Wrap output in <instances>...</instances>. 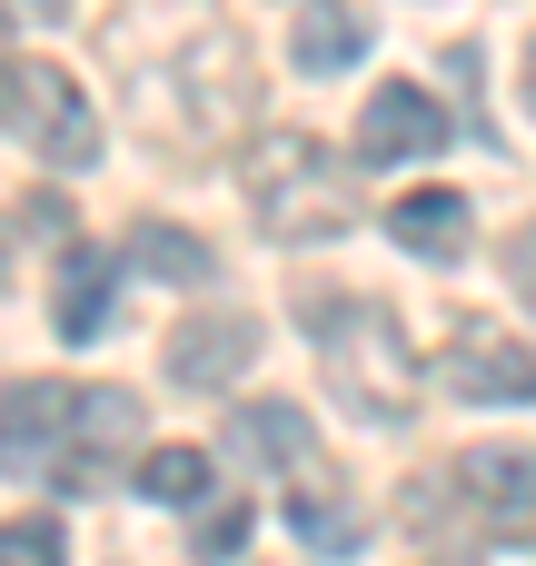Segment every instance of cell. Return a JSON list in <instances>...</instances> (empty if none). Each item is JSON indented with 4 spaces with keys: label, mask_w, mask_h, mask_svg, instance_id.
Instances as JSON below:
<instances>
[{
    "label": "cell",
    "mask_w": 536,
    "mask_h": 566,
    "mask_svg": "<svg viewBox=\"0 0 536 566\" xmlns=\"http://www.w3.org/2000/svg\"><path fill=\"white\" fill-rule=\"evenodd\" d=\"M249 109H259V60L209 10H179V40L149 70H129V119L179 159H219L249 129Z\"/></svg>",
    "instance_id": "1"
},
{
    "label": "cell",
    "mask_w": 536,
    "mask_h": 566,
    "mask_svg": "<svg viewBox=\"0 0 536 566\" xmlns=\"http://www.w3.org/2000/svg\"><path fill=\"white\" fill-rule=\"evenodd\" d=\"M239 189H249L259 239H278V249H328V239H348V219H358L348 159H338L328 139H308V129H259L249 159H239Z\"/></svg>",
    "instance_id": "2"
},
{
    "label": "cell",
    "mask_w": 536,
    "mask_h": 566,
    "mask_svg": "<svg viewBox=\"0 0 536 566\" xmlns=\"http://www.w3.org/2000/svg\"><path fill=\"white\" fill-rule=\"evenodd\" d=\"M308 348H318L328 398L358 428H398L418 408V348H408L398 308H378V298H308Z\"/></svg>",
    "instance_id": "3"
},
{
    "label": "cell",
    "mask_w": 536,
    "mask_h": 566,
    "mask_svg": "<svg viewBox=\"0 0 536 566\" xmlns=\"http://www.w3.org/2000/svg\"><path fill=\"white\" fill-rule=\"evenodd\" d=\"M0 129H20L40 169H90L99 159V109L80 99V80L60 60H10V119Z\"/></svg>",
    "instance_id": "4"
},
{
    "label": "cell",
    "mask_w": 536,
    "mask_h": 566,
    "mask_svg": "<svg viewBox=\"0 0 536 566\" xmlns=\"http://www.w3.org/2000/svg\"><path fill=\"white\" fill-rule=\"evenodd\" d=\"M249 358H259V318H249V308H209V318H179V328L159 338V378L189 388V398L239 388Z\"/></svg>",
    "instance_id": "5"
},
{
    "label": "cell",
    "mask_w": 536,
    "mask_h": 566,
    "mask_svg": "<svg viewBox=\"0 0 536 566\" xmlns=\"http://www.w3.org/2000/svg\"><path fill=\"white\" fill-rule=\"evenodd\" d=\"M70 438H80V388H60V378L0 388V468L10 478H50Z\"/></svg>",
    "instance_id": "6"
},
{
    "label": "cell",
    "mask_w": 536,
    "mask_h": 566,
    "mask_svg": "<svg viewBox=\"0 0 536 566\" xmlns=\"http://www.w3.org/2000/svg\"><path fill=\"white\" fill-rule=\"evenodd\" d=\"M438 378H448V398H467V408H527L536 398V348L497 338V328H458V338L438 348Z\"/></svg>",
    "instance_id": "7"
},
{
    "label": "cell",
    "mask_w": 536,
    "mask_h": 566,
    "mask_svg": "<svg viewBox=\"0 0 536 566\" xmlns=\"http://www.w3.org/2000/svg\"><path fill=\"white\" fill-rule=\"evenodd\" d=\"M438 149H448V109H438L418 80H388V90H368V109H358V159H368V169L438 159Z\"/></svg>",
    "instance_id": "8"
},
{
    "label": "cell",
    "mask_w": 536,
    "mask_h": 566,
    "mask_svg": "<svg viewBox=\"0 0 536 566\" xmlns=\"http://www.w3.org/2000/svg\"><path fill=\"white\" fill-rule=\"evenodd\" d=\"M139 438V398L129 388H80V438L60 448V468H50V488L60 497H90V488H109V458Z\"/></svg>",
    "instance_id": "9"
},
{
    "label": "cell",
    "mask_w": 536,
    "mask_h": 566,
    "mask_svg": "<svg viewBox=\"0 0 536 566\" xmlns=\"http://www.w3.org/2000/svg\"><path fill=\"white\" fill-rule=\"evenodd\" d=\"M229 458L239 468H288V478H318V418L298 398H249L229 418Z\"/></svg>",
    "instance_id": "10"
},
{
    "label": "cell",
    "mask_w": 536,
    "mask_h": 566,
    "mask_svg": "<svg viewBox=\"0 0 536 566\" xmlns=\"http://www.w3.org/2000/svg\"><path fill=\"white\" fill-rule=\"evenodd\" d=\"M388 239H398L408 259L448 269V259H467V239H477V209H467L458 189H408V199L388 209Z\"/></svg>",
    "instance_id": "11"
},
{
    "label": "cell",
    "mask_w": 536,
    "mask_h": 566,
    "mask_svg": "<svg viewBox=\"0 0 536 566\" xmlns=\"http://www.w3.org/2000/svg\"><path fill=\"white\" fill-rule=\"evenodd\" d=\"M448 478H458V497L477 517H536V458L527 448H467Z\"/></svg>",
    "instance_id": "12"
},
{
    "label": "cell",
    "mask_w": 536,
    "mask_h": 566,
    "mask_svg": "<svg viewBox=\"0 0 536 566\" xmlns=\"http://www.w3.org/2000/svg\"><path fill=\"white\" fill-rule=\"evenodd\" d=\"M109 289H119V259H99V249H70V259H60V298H50V328H60L70 348L109 338Z\"/></svg>",
    "instance_id": "13"
},
{
    "label": "cell",
    "mask_w": 536,
    "mask_h": 566,
    "mask_svg": "<svg viewBox=\"0 0 536 566\" xmlns=\"http://www.w3.org/2000/svg\"><path fill=\"white\" fill-rule=\"evenodd\" d=\"M358 50H368V20H358L348 0H318V10H298V30H288V60L318 70V80L358 70Z\"/></svg>",
    "instance_id": "14"
},
{
    "label": "cell",
    "mask_w": 536,
    "mask_h": 566,
    "mask_svg": "<svg viewBox=\"0 0 536 566\" xmlns=\"http://www.w3.org/2000/svg\"><path fill=\"white\" fill-rule=\"evenodd\" d=\"M129 269H139V279H169V289H209V279H219V249L189 239V229L139 219V229H129Z\"/></svg>",
    "instance_id": "15"
},
{
    "label": "cell",
    "mask_w": 536,
    "mask_h": 566,
    "mask_svg": "<svg viewBox=\"0 0 536 566\" xmlns=\"http://www.w3.org/2000/svg\"><path fill=\"white\" fill-rule=\"evenodd\" d=\"M288 527H298V547H318V557H358V537H368V517L338 497V478L318 468V488H298L288 497Z\"/></svg>",
    "instance_id": "16"
},
{
    "label": "cell",
    "mask_w": 536,
    "mask_h": 566,
    "mask_svg": "<svg viewBox=\"0 0 536 566\" xmlns=\"http://www.w3.org/2000/svg\"><path fill=\"white\" fill-rule=\"evenodd\" d=\"M129 488H139L149 507H199V497H209V448H139Z\"/></svg>",
    "instance_id": "17"
},
{
    "label": "cell",
    "mask_w": 536,
    "mask_h": 566,
    "mask_svg": "<svg viewBox=\"0 0 536 566\" xmlns=\"http://www.w3.org/2000/svg\"><path fill=\"white\" fill-rule=\"evenodd\" d=\"M189 547L209 566L239 557V547H249V497H199V507H189Z\"/></svg>",
    "instance_id": "18"
},
{
    "label": "cell",
    "mask_w": 536,
    "mask_h": 566,
    "mask_svg": "<svg viewBox=\"0 0 536 566\" xmlns=\"http://www.w3.org/2000/svg\"><path fill=\"white\" fill-rule=\"evenodd\" d=\"M0 566H70V537L50 517H0Z\"/></svg>",
    "instance_id": "19"
},
{
    "label": "cell",
    "mask_w": 536,
    "mask_h": 566,
    "mask_svg": "<svg viewBox=\"0 0 536 566\" xmlns=\"http://www.w3.org/2000/svg\"><path fill=\"white\" fill-rule=\"evenodd\" d=\"M497 259H507V289H517V298L536 308V219L517 229V239H507V249H497Z\"/></svg>",
    "instance_id": "20"
},
{
    "label": "cell",
    "mask_w": 536,
    "mask_h": 566,
    "mask_svg": "<svg viewBox=\"0 0 536 566\" xmlns=\"http://www.w3.org/2000/svg\"><path fill=\"white\" fill-rule=\"evenodd\" d=\"M0 119H10V0H0Z\"/></svg>",
    "instance_id": "21"
},
{
    "label": "cell",
    "mask_w": 536,
    "mask_h": 566,
    "mask_svg": "<svg viewBox=\"0 0 536 566\" xmlns=\"http://www.w3.org/2000/svg\"><path fill=\"white\" fill-rule=\"evenodd\" d=\"M527 109H536V40H527Z\"/></svg>",
    "instance_id": "22"
},
{
    "label": "cell",
    "mask_w": 536,
    "mask_h": 566,
    "mask_svg": "<svg viewBox=\"0 0 536 566\" xmlns=\"http://www.w3.org/2000/svg\"><path fill=\"white\" fill-rule=\"evenodd\" d=\"M0 279H10V239H0Z\"/></svg>",
    "instance_id": "23"
},
{
    "label": "cell",
    "mask_w": 536,
    "mask_h": 566,
    "mask_svg": "<svg viewBox=\"0 0 536 566\" xmlns=\"http://www.w3.org/2000/svg\"><path fill=\"white\" fill-rule=\"evenodd\" d=\"M448 566H477V557H448Z\"/></svg>",
    "instance_id": "24"
}]
</instances>
